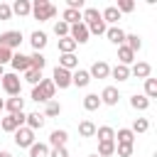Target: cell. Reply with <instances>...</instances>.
Segmentation results:
<instances>
[{"mask_svg": "<svg viewBox=\"0 0 157 157\" xmlns=\"http://www.w3.org/2000/svg\"><path fill=\"white\" fill-rule=\"evenodd\" d=\"M29 15H32L34 20H39V22H44V20H54V17H56V7H54L49 0H34Z\"/></svg>", "mask_w": 157, "mask_h": 157, "instance_id": "obj_1", "label": "cell"}, {"mask_svg": "<svg viewBox=\"0 0 157 157\" xmlns=\"http://www.w3.org/2000/svg\"><path fill=\"white\" fill-rule=\"evenodd\" d=\"M0 83H2V91H5L7 96H20V91H22V78H20V74H15V71L5 74V76L0 78Z\"/></svg>", "mask_w": 157, "mask_h": 157, "instance_id": "obj_2", "label": "cell"}, {"mask_svg": "<svg viewBox=\"0 0 157 157\" xmlns=\"http://www.w3.org/2000/svg\"><path fill=\"white\" fill-rule=\"evenodd\" d=\"M20 44H22V32L20 29H7V32L0 34V47L15 52V49H20Z\"/></svg>", "mask_w": 157, "mask_h": 157, "instance_id": "obj_3", "label": "cell"}, {"mask_svg": "<svg viewBox=\"0 0 157 157\" xmlns=\"http://www.w3.org/2000/svg\"><path fill=\"white\" fill-rule=\"evenodd\" d=\"M25 120H27V113H25V110H22V113H15V115H5V118L0 120V128H2L5 132H15L17 128L25 125Z\"/></svg>", "mask_w": 157, "mask_h": 157, "instance_id": "obj_4", "label": "cell"}, {"mask_svg": "<svg viewBox=\"0 0 157 157\" xmlns=\"http://www.w3.org/2000/svg\"><path fill=\"white\" fill-rule=\"evenodd\" d=\"M12 135H15V145H17V147H22V150H29V147L34 145V132H32L27 125L17 128Z\"/></svg>", "mask_w": 157, "mask_h": 157, "instance_id": "obj_5", "label": "cell"}, {"mask_svg": "<svg viewBox=\"0 0 157 157\" xmlns=\"http://www.w3.org/2000/svg\"><path fill=\"white\" fill-rule=\"evenodd\" d=\"M52 83H54L56 88H69V86H71V71H66V69H61V66H54V71H52Z\"/></svg>", "mask_w": 157, "mask_h": 157, "instance_id": "obj_6", "label": "cell"}, {"mask_svg": "<svg viewBox=\"0 0 157 157\" xmlns=\"http://www.w3.org/2000/svg\"><path fill=\"white\" fill-rule=\"evenodd\" d=\"M69 37H71L76 44H86L91 34H88V27H86L83 22H76V25H71V27H69Z\"/></svg>", "mask_w": 157, "mask_h": 157, "instance_id": "obj_7", "label": "cell"}, {"mask_svg": "<svg viewBox=\"0 0 157 157\" xmlns=\"http://www.w3.org/2000/svg\"><path fill=\"white\" fill-rule=\"evenodd\" d=\"M10 66H12V71H15V74H25V71H29V69H32V66H29V56H27V54H22V52H15V54H12Z\"/></svg>", "mask_w": 157, "mask_h": 157, "instance_id": "obj_8", "label": "cell"}, {"mask_svg": "<svg viewBox=\"0 0 157 157\" xmlns=\"http://www.w3.org/2000/svg\"><path fill=\"white\" fill-rule=\"evenodd\" d=\"M88 76H91V78H108V76H110V64L103 61V59L93 61L91 69H88Z\"/></svg>", "mask_w": 157, "mask_h": 157, "instance_id": "obj_9", "label": "cell"}, {"mask_svg": "<svg viewBox=\"0 0 157 157\" xmlns=\"http://www.w3.org/2000/svg\"><path fill=\"white\" fill-rule=\"evenodd\" d=\"M101 105H118V101H120V93H118V88L115 86H105L103 91H101Z\"/></svg>", "mask_w": 157, "mask_h": 157, "instance_id": "obj_10", "label": "cell"}, {"mask_svg": "<svg viewBox=\"0 0 157 157\" xmlns=\"http://www.w3.org/2000/svg\"><path fill=\"white\" fill-rule=\"evenodd\" d=\"M130 76H135V78H150L152 76V66L147 64V61H135L132 66H130Z\"/></svg>", "mask_w": 157, "mask_h": 157, "instance_id": "obj_11", "label": "cell"}, {"mask_svg": "<svg viewBox=\"0 0 157 157\" xmlns=\"http://www.w3.org/2000/svg\"><path fill=\"white\" fill-rule=\"evenodd\" d=\"M105 37H108V42H110V44H115V47L125 44V29H123V27H118V25L108 27V29H105Z\"/></svg>", "mask_w": 157, "mask_h": 157, "instance_id": "obj_12", "label": "cell"}, {"mask_svg": "<svg viewBox=\"0 0 157 157\" xmlns=\"http://www.w3.org/2000/svg\"><path fill=\"white\" fill-rule=\"evenodd\" d=\"M47 42H49V37H47V32H42V29H34V32L29 34V44H32L34 52H42V49L47 47Z\"/></svg>", "mask_w": 157, "mask_h": 157, "instance_id": "obj_13", "label": "cell"}, {"mask_svg": "<svg viewBox=\"0 0 157 157\" xmlns=\"http://www.w3.org/2000/svg\"><path fill=\"white\" fill-rule=\"evenodd\" d=\"M5 110H7V115L22 113V110H25V98H22V96H10V98L5 101Z\"/></svg>", "mask_w": 157, "mask_h": 157, "instance_id": "obj_14", "label": "cell"}, {"mask_svg": "<svg viewBox=\"0 0 157 157\" xmlns=\"http://www.w3.org/2000/svg\"><path fill=\"white\" fill-rule=\"evenodd\" d=\"M88 83H91V76H88V71H86V69H76V71H71V86L86 88Z\"/></svg>", "mask_w": 157, "mask_h": 157, "instance_id": "obj_15", "label": "cell"}, {"mask_svg": "<svg viewBox=\"0 0 157 157\" xmlns=\"http://www.w3.org/2000/svg\"><path fill=\"white\" fill-rule=\"evenodd\" d=\"M44 120H47V118H44L42 113H27L25 125H27L32 132H37V130H42V128H44Z\"/></svg>", "mask_w": 157, "mask_h": 157, "instance_id": "obj_16", "label": "cell"}, {"mask_svg": "<svg viewBox=\"0 0 157 157\" xmlns=\"http://www.w3.org/2000/svg\"><path fill=\"white\" fill-rule=\"evenodd\" d=\"M37 88H39V93L47 98V101H54V93H56V86L52 83V78H42L39 83H37Z\"/></svg>", "mask_w": 157, "mask_h": 157, "instance_id": "obj_17", "label": "cell"}, {"mask_svg": "<svg viewBox=\"0 0 157 157\" xmlns=\"http://www.w3.org/2000/svg\"><path fill=\"white\" fill-rule=\"evenodd\" d=\"M66 140H69V132L66 130H52V135H49V145L52 147H66Z\"/></svg>", "mask_w": 157, "mask_h": 157, "instance_id": "obj_18", "label": "cell"}, {"mask_svg": "<svg viewBox=\"0 0 157 157\" xmlns=\"http://www.w3.org/2000/svg\"><path fill=\"white\" fill-rule=\"evenodd\" d=\"M118 64H123V66L135 64V52H130L125 44H120V47H118Z\"/></svg>", "mask_w": 157, "mask_h": 157, "instance_id": "obj_19", "label": "cell"}, {"mask_svg": "<svg viewBox=\"0 0 157 157\" xmlns=\"http://www.w3.org/2000/svg\"><path fill=\"white\" fill-rule=\"evenodd\" d=\"M56 66H61V69H66V71H76V69H78V59H76V54H61Z\"/></svg>", "mask_w": 157, "mask_h": 157, "instance_id": "obj_20", "label": "cell"}, {"mask_svg": "<svg viewBox=\"0 0 157 157\" xmlns=\"http://www.w3.org/2000/svg\"><path fill=\"white\" fill-rule=\"evenodd\" d=\"M10 7H12V15H20V17H25V15L32 12V2L29 0H15Z\"/></svg>", "mask_w": 157, "mask_h": 157, "instance_id": "obj_21", "label": "cell"}, {"mask_svg": "<svg viewBox=\"0 0 157 157\" xmlns=\"http://www.w3.org/2000/svg\"><path fill=\"white\" fill-rule=\"evenodd\" d=\"M101 17H103V22H105V25H110V27H113V25H118V20H120V12L115 10V5H108V7L101 12Z\"/></svg>", "mask_w": 157, "mask_h": 157, "instance_id": "obj_22", "label": "cell"}, {"mask_svg": "<svg viewBox=\"0 0 157 157\" xmlns=\"http://www.w3.org/2000/svg\"><path fill=\"white\" fill-rule=\"evenodd\" d=\"M110 76L118 81V83H123V81H128L130 78V66H123V64H115L113 69H110Z\"/></svg>", "mask_w": 157, "mask_h": 157, "instance_id": "obj_23", "label": "cell"}, {"mask_svg": "<svg viewBox=\"0 0 157 157\" xmlns=\"http://www.w3.org/2000/svg\"><path fill=\"white\" fill-rule=\"evenodd\" d=\"M78 135H81V137H96V123L88 120V118H83V120L78 123Z\"/></svg>", "mask_w": 157, "mask_h": 157, "instance_id": "obj_24", "label": "cell"}, {"mask_svg": "<svg viewBox=\"0 0 157 157\" xmlns=\"http://www.w3.org/2000/svg\"><path fill=\"white\" fill-rule=\"evenodd\" d=\"M115 140H118V145H135V132L130 128H120L115 132Z\"/></svg>", "mask_w": 157, "mask_h": 157, "instance_id": "obj_25", "label": "cell"}, {"mask_svg": "<svg viewBox=\"0 0 157 157\" xmlns=\"http://www.w3.org/2000/svg\"><path fill=\"white\" fill-rule=\"evenodd\" d=\"M96 137H98V142H110V140H115V130L110 125H101V128H96Z\"/></svg>", "mask_w": 157, "mask_h": 157, "instance_id": "obj_26", "label": "cell"}, {"mask_svg": "<svg viewBox=\"0 0 157 157\" xmlns=\"http://www.w3.org/2000/svg\"><path fill=\"white\" fill-rule=\"evenodd\" d=\"M78 44L71 39V37H61L59 39V44H56V49H59V54H74V49H76Z\"/></svg>", "mask_w": 157, "mask_h": 157, "instance_id": "obj_27", "label": "cell"}, {"mask_svg": "<svg viewBox=\"0 0 157 157\" xmlns=\"http://www.w3.org/2000/svg\"><path fill=\"white\" fill-rule=\"evenodd\" d=\"M29 66H32L34 71H42V69L47 66V56H44L42 52H32V54H29Z\"/></svg>", "mask_w": 157, "mask_h": 157, "instance_id": "obj_28", "label": "cell"}, {"mask_svg": "<svg viewBox=\"0 0 157 157\" xmlns=\"http://www.w3.org/2000/svg\"><path fill=\"white\" fill-rule=\"evenodd\" d=\"M150 103H152V101H147L142 93H132V96H130V105H132L135 110H147Z\"/></svg>", "mask_w": 157, "mask_h": 157, "instance_id": "obj_29", "label": "cell"}, {"mask_svg": "<svg viewBox=\"0 0 157 157\" xmlns=\"http://www.w3.org/2000/svg\"><path fill=\"white\" fill-rule=\"evenodd\" d=\"M42 115H44V118H56V115H61V103H59V101H47Z\"/></svg>", "mask_w": 157, "mask_h": 157, "instance_id": "obj_30", "label": "cell"}, {"mask_svg": "<svg viewBox=\"0 0 157 157\" xmlns=\"http://www.w3.org/2000/svg\"><path fill=\"white\" fill-rule=\"evenodd\" d=\"M61 22H66V25L71 27V25L81 22V12H78V10H71V7H66V10L61 12Z\"/></svg>", "mask_w": 157, "mask_h": 157, "instance_id": "obj_31", "label": "cell"}, {"mask_svg": "<svg viewBox=\"0 0 157 157\" xmlns=\"http://www.w3.org/2000/svg\"><path fill=\"white\" fill-rule=\"evenodd\" d=\"M147 101H152V98H157V78H145V93H142Z\"/></svg>", "mask_w": 157, "mask_h": 157, "instance_id": "obj_32", "label": "cell"}, {"mask_svg": "<svg viewBox=\"0 0 157 157\" xmlns=\"http://www.w3.org/2000/svg\"><path fill=\"white\" fill-rule=\"evenodd\" d=\"M83 108L91 113V110H98L101 108V98H98V93H88V96H83Z\"/></svg>", "mask_w": 157, "mask_h": 157, "instance_id": "obj_33", "label": "cell"}, {"mask_svg": "<svg viewBox=\"0 0 157 157\" xmlns=\"http://www.w3.org/2000/svg\"><path fill=\"white\" fill-rule=\"evenodd\" d=\"M125 47H128L130 52H135V54H137V52L142 49V39H140L137 34H125Z\"/></svg>", "mask_w": 157, "mask_h": 157, "instance_id": "obj_34", "label": "cell"}, {"mask_svg": "<svg viewBox=\"0 0 157 157\" xmlns=\"http://www.w3.org/2000/svg\"><path fill=\"white\" fill-rule=\"evenodd\" d=\"M98 157H110V155H115V140H110V142H98V152H96Z\"/></svg>", "mask_w": 157, "mask_h": 157, "instance_id": "obj_35", "label": "cell"}, {"mask_svg": "<svg viewBox=\"0 0 157 157\" xmlns=\"http://www.w3.org/2000/svg\"><path fill=\"white\" fill-rule=\"evenodd\" d=\"M29 157H49V145L34 142V145L29 147Z\"/></svg>", "mask_w": 157, "mask_h": 157, "instance_id": "obj_36", "label": "cell"}, {"mask_svg": "<svg viewBox=\"0 0 157 157\" xmlns=\"http://www.w3.org/2000/svg\"><path fill=\"white\" fill-rule=\"evenodd\" d=\"M86 27H88V34H105V29H108V25L103 22V17L96 20V22H91V25H86Z\"/></svg>", "mask_w": 157, "mask_h": 157, "instance_id": "obj_37", "label": "cell"}, {"mask_svg": "<svg viewBox=\"0 0 157 157\" xmlns=\"http://www.w3.org/2000/svg\"><path fill=\"white\" fill-rule=\"evenodd\" d=\"M130 130H132L135 135H137V132H147V130H150V120H147V118H135V123H132Z\"/></svg>", "mask_w": 157, "mask_h": 157, "instance_id": "obj_38", "label": "cell"}, {"mask_svg": "<svg viewBox=\"0 0 157 157\" xmlns=\"http://www.w3.org/2000/svg\"><path fill=\"white\" fill-rule=\"evenodd\" d=\"M25 81H27V83H32V86H37V83L42 81V71H34V69L25 71Z\"/></svg>", "mask_w": 157, "mask_h": 157, "instance_id": "obj_39", "label": "cell"}, {"mask_svg": "<svg viewBox=\"0 0 157 157\" xmlns=\"http://www.w3.org/2000/svg\"><path fill=\"white\" fill-rule=\"evenodd\" d=\"M132 150H135V145H118L115 142V155L118 157H132Z\"/></svg>", "mask_w": 157, "mask_h": 157, "instance_id": "obj_40", "label": "cell"}, {"mask_svg": "<svg viewBox=\"0 0 157 157\" xmlns=\"http://www.w3.org/2000/svg\"><path fill=\"white\" fill-rule=\"evenodd\" d=\"M115 10H118L120 15H123V12H132V10H135V2H132V0H118Z\"/></svg>", "mask_w": 157, "mask_h": 157, "instance_id": "obj_41", "label": "cell"}, {"mask_svg": "<svg viewBox=\"0 0 157 157\" xmlns=\"http://www.w3.org/2000/svg\"><path fill=\"white\" fill-rule=\"evenodd\" d=\"M54 34H56L59 39H61V37H69V25H66V22H61V20H59V22H54Z\"/></svg>", "mask_w": 157, "mask_h": 157, "instance_id": "obj_42", "label": "cell"}, {"mask_svg": "<svg viewBox=\"0 0 157 157\" xmlns=\"http://www.w3.org/2000/svg\"><path fill=\"white\" fill-rule=\"evenodd\" d=\"M12 54H15V52H10V49H5V47H0V66H5V64H10V59H12Z\"/></svg>", "mask_w": 157, "mask_h": 157, "instance_id": "obj_43", "label": "cell"}, {"mask_svg": "<svg viewBox=\"0 0 157 157\" xmlns=\"http://www.w3.org/2000/svg\"><path fill=\"white\" fill-rule=\"evenodd\" d=\"M12 17V7L7 2H0V20H10Z\"/></svg>", "mask_w": 157, "mask_h": 157, "instance_id": "obj_44", "label": "cell"}, {"mask_svg": "<svg viewBox=\"0 0 157 157\" xmlns=\"http://www.w3.org/2000/svg\"><path fill=\"white\" fill-rule=\"evenodd\" d=\"M49 157H69L66 147H49Z\"/></svg>", "mask_w": 157, "mask_h": 157, "instance_id": "obj_45", "label": "cell"}, {"mask_svg": "<svg viewBox=\"0 0 157 157\" xmlns=\"http://www.w3.org/2000/svg\"><path fill=\"white\" fill-rule=\"evenodd\" d=\"M0 157H12V155H10L7 150H0Z\"/></svg>", "mask_w": 157, "mask_h": 157, "instance_id": "obj_46", "label": "cell"}, {"mask_svg": "<svg viewBox=\"0 0 157 157\" xmlns=\"http://www.w3.org/2000/svg\"><path fill=\"white\" fill-rule=\"evenodd\" d=\"M0 110H5V101L2 98H0Z\"/></svg>", "mask_w": 157, "mask_h": 157, "instance_id": "obj_47", "label": "cell"}, {"mask_svg": "<svg viewBox=\"0 0 157 157\" xmlns=\"http://www.w3.org/2000/svg\"><path fill=\"white\" fill-rule=\"evenodd\" d=\"M2 76H5V69H2V66H0V78H2Z\"/></svg>", "mask_w": 157, "mask_h": 157, "instance_id": "obj_48", "label": "cell"}, {"mask_svg": "<svg viewBox=\"0 0 157 157\" xmlns=\"http://www.w3.org/2000/svg\"><path fill=\"white\" fill-rule=\"evenodd\" d=\"M88 157H98V155H96V152H93V155H88Z\"/></svg>", "mask_w": 157, "mask_h": 157, "instance_id": "obj_49", "label": "cell"}]
</instances>
